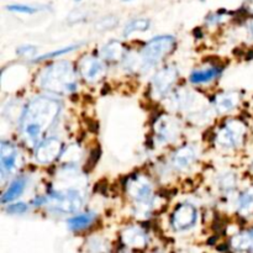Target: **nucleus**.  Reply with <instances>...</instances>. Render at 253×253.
Here are the masks:
<instances>
[{
    "mask_svg": "<svg viewBox=\"0 0 253 253\" xmlns=\"http://www.w3.org/2000/svg\"><path fill=\"white\" fill-rule=\"evenodd\" d=\"M82 156H83L82 148L73 143V145L68 146L66 150H63L61 155V162L63 163V166H76L77 163L81 162Z\"/></svg>",
    "mask_w": 253,
    "mask_h": 253,
    "instance_id": "4be33fe9",
    "label": "nucleus"
},
{
    "mask_svg": "<svg viewBox=\"0 0 253 253\" xmlns=\"http://www.w3.org/2000/svg\"><path fill=\"white\" fill-rule=\"evenodd\" d=\"M198 220V210L195 209L194 205L180 204L177 209L173 211L172 217H170V224L175 231H188L192 227L195 226Z\"/></svg>",
    "mask_w": 253,
    "mask_h": 253,
    "instance_id": "9b49d317",
    "label": "nucleus"
},
{
    "mask_svg": "<svg viewBox=\"0 0 253 253\" xmlns=\"http://www.w3.org/2000/svg\"><path fill=\"white\" fill-rule=\"evenodd\" d=\"M241 101V95L237 91H222L215 95L214 108L217 114H226L237 108Z\"/></svg>",
    "mask_w": 253,
    "mask_h": 253,
    "instance_id": "dca6fc26",
    "label": "nucleus"
},
{
    "mask_svg": "<svg viewBox=\"0 0 253 253\" xmlns=\"http://www.w3.org/2000/svg\"><path fill=\"white\" fill-rule=\"evenodd\" d=\"M62 104L53 96L39 95L27 103L20 116V132L25 142L36 146L43 140L61 113Z\"/></svg>",
    "mask_w": 253,
    "mask_h": 253,
    "instance_id": "f257e3e1",
    "label": "nucleus"
},
{
    "mask_svg": "<svg viewBox=\"0 0 253 253\" xmlns=\"http://www.w3.org/2000/svg\"><path fill=\"white\" fill-rule=\"evenodd\" d=\"M76 1H81V0H76Z\"/></svg>",
    "mask_w": 253,
    "mask_h": 253,
    "instance_id": "72a5a7b5",
    "label": "nucleus"
},
{
    "mask_svg": "<svg viewBox=\"0 0 253 253\" xmlns=\"http://www.w3.org/2000/svg\"><path fill=\"white\" fill-rule=\"evenodd\" d=\"M29 210V207H27L25 203H14L10 205H7L6 211L11 215H19V214H25V212Z\"/></svg>",
    "mask_w": 253,
    "mask_h": 253,
    "instance_id": "c85d7f7f",
    "label": "nucleus"
},
{
    "mask_svg": "<svg viewBox=\"0 0 253 253\" xmlns=\"http://www.w3.org/2000/svg\"><path fill=\"white\" fill-rule=\"evenodd\" d=\"M123 1H131V0H123Z\"/></svg>",
    "mask_w": 253,
    "mask_h": 253,
    "instance_id": "473e14b6",
    "label": "nucleus"
},
{
    "mask_svg": "<svg viewBox=\"0 0 253 253\" xmlns=\"http://www.w3.org/2000/svg\"><path fill=\"white\" fill-rule=\"evenodd\" d=\"M155 136L160 143L174 142L180 135V123L170 115H161L153 125Z\"/></svg>",
    "mask_w": 253,
    "mask_h": 253,
    "instance_id": "1a4fd4ad",
    "label": "nucleus"
},
{
    "mask_svg": "<svg viewBox=\"0 0 253 253\" xmlns=\"http://www.w3.org/2000/svg\"><path fill=\"white\" fill-rule=\"evenodd\" d=\"M21 153L16 146L10 141H1L0 143V173L1 179L5 180L7 177L14 174L21 166Z\"/></svg>",
    "mask_w": 253,
    "mask_h": 253,
    "instance_id": "6e6552de",
    "label": "nucleus"
},
{
    "mask_svg": "<svg viewBox=\"0 0 253 253\" xmlns=\"http://www.w3.org/2000/svg\"><path fill=\"white\" fill-rule=\"evenodd\" d=\"M79 74L88 83H96L105 77L106 66L98 57L85 56L79 62Z\"/></svg>",
    "mask_w": 253,
    "mask_h": 253,
    "instance_id": "ddd939ff",
    "label": "nucleus"
},
{
    "mask_svg": "<svg viewBox=\"0 0 253 253\" xmlns=\"http://www.w3.org/2000/svg\"><path fill=\"white\" fill-rule=\"evenodd\" d=\"M237 210L242 216H250L253 214V193L246 192L240 195L237 203Z\"/></svg>",
    "mask_w": 253,
    "mask_h": 253,
    "instance_id": "5701e85b",
    "label": "nucleus"
},
{
    "mask_svg": "<svg viewBox=\"0 0 253 253\" xmlns=\"http://www.w3.org/2000/svg\"><path fill=\"white\" fill-rule=\"evenodd\" d=\"M221 73V69L219 67H207V68H200L193 72L189 77L190 83L193 84H209L214 82Z\"/></svg>",
    "mask_w": 253,
    "mask_h": 253,
    "instance_id": "a211bd4d",
    "label": "nucleus"
},
{
    "mask_svg": "<svg viewBox=\"0 0 253 253\" xmlns=\"http://www.w3.org/2000/svg\"><path fill=\"white\" fill-rule=\"evenodd\" d=\"M84 203V190H56L52 189L46 197L48 210L56 214H73Z\"/></svg>",
    "mask_w": 253,
    "mask_h": 253,
    "instance_id": "39448f33",
    "label": "nucleus"
},
{
    "mask_svg": "<svg viewBox=\"0 0 253 253\" xmlns=\"http://www.w3.org/2000/svg\"><path fill=\"white\" fill-rule=\"evenodd\" d=\"M37 48L35 46H21L17 49V53L22 57H32L36 54Z\"/></svg>",
    "mask_w": 253,
    "mask_h": 253,
    "instance_id": "c756f323",
    "label": "nucleus"
},
{
    "mask_svg": "<svg viewBox=\"0 0 253 253\" xmlns=\"http://www.w3.org/2000/svg\"><path fill=\"white\" fill-rule=\"evenodd\" d=\"M79 47H81V44H72V46L63 47V48H61V49H56V51H53V52H48V53L43 54V56H41V57H36V58H35V61H36V62L47 61V59L54 58V57L62 56V54L71 53V52H73V51H76V49H78Z\"/></svg>",
    "mask_w": 253,
    "mask_h": 253,
    "instance_id": "a878e982",
    "label": "nucleus"
},
{
    "mask_svg": "<svg viewBox=\"0 0 253 253\" xmlns=\"http://www.w3.org/2000/svg\"><path fill=\"white\" fill-rule=\"evenodd\" d=\"M224 19H225V15L220 14V12H216V14L209 15V16L207 17V22H209V24L211 25H216L224 21Z\"/></svg>",
    "mask_w": 253,
    "mask_h": 253,
    "instance_id": "7c9ffc66",
    "label": "nucleus"
},
{
    "mask_svg": "<svg viewBox=\"0 0 253 253\" xmlns=\"http://www.w3.org/2000/svg\"><path fill=\"white\" fill-rule=\"evenodd\" d=\"M178 76H179V73L174 66H167L165 68H161L153 76L152 83H151V94H152L153 98H165L177 82Z\"/></svg>",
    "mask_w": 253,
    "mask_h": 253,
    "instance_id": "0eeeda50",
    "label": "nucleus"
},
{
    "mask_svg": "<svg viewBox=\"0 0 253 253\" xmlns=\"http://www.w3.org/2000/svg\"><path fill=\"white\" fill-rule=\"evenodd\" d=\"M62 152H63V145L61 140L57 137H47L37 143L35 158L41 165H49L61 157Z\"/></svg>",
    "mask_w": 253,
    "mask_h": 253,
    "instance_id": "f8f14e48",
    "label": "nucleus"
},
{
    "mask_svg": "<svg viewBox=\"0 0 253 253\" xmlns=\"http://www.w3.org/2000/svg\"><path fill=\"white\" fill-rule=\"evenodd\" d=\"M247 136V126L241 120H227L215 133V143L226 150L240 148Z\"/></svg>",
    "mask_w": 253,
    "mask_h": 253,
    "instance_id": "423d86ee",
    "label": "nucleus"
},
{
    "mask_svg": "<svg viewBox=\"0 0 253 253\" xmlns=\"http://www.w3.org/2000/svg\"><path fill=\"white\" fill-rule=\"evenodd\" d=\"M36 82L40 88L54 95H69L78 89V74L68 61L47 66L40 72Z\"/></svg>",
    "mask_w": 253,
    "mask_h": 253,
    "instance_id": "f03ea898",
    "label": "nucleus"
},
{
    "mask_svg": "<svg viewBox=\"0 0 253 253\" xmlns=\"http://www.w3.org/2000/svg\"><path fill=\"white\" fill-rule=\"evenodd\" d=\"M27 185V178L21 175V177H17L16 179H14L11 182V184L6 188V190L4 192V194L1 195V203L2 204H9V203L16 200L20 195H22V193L25 192Z\"/></svg>",
    "mask_w": 253,
    "mask_h": 253,
    "instance_id": "f3484780",
    "label": "nucleus"
},
{
    "mask_svg": "<svg viewBox=\"0 0 253 253\" xmlns=\"http://www.w3.org/2000/svg\"><path fill=\"white\" fill-rule=\"evenodd\" d=\"M175 47V39L170 35H162L151 39L142 47L140 56V67L142 69H150L160 63L166 56L170 53Z\"/></svg>",
    "mask_w": 253,
    "mask_h": 253,
    "instance_id": "20e7f679",
    "label": "nucleus"
},
{
    "mask_svg": "<svg viewBox=\"0 0 253 253\" xmlns=\"http://www.w3.org/2000/svg\"><path fill=\"white\" fill-rule=\"evenodd\" d=\"M126 193L135 203L136 214L148 215L153 208V184L150 178L143 174H133L125 184Z\"/></svg>",
    "mask_w": 253,
    "mask_h": 253,
    "instance_id": "7ed1b4c3",
    "label": "nucleus"
},
{
    "mask_svg": "<svg viewBox=\"0 0 253 253\" xmlns=\"http://www.w3.org/2000/svg\"><path fill=\"white\" fill-rule=\"evenodd\" d=\"M169 104L170 108H173L174 110L197 113V111H202L203 105H204V98L200 96V94L188 90V89H179L170 96Z\"/></svg>",
    "mask_w": 253,
    "mask_h": 253,
    "instance_id": "9d476101",
    "label": "nucleus"
},
{
    "mask_svg": "<svg viewBox=\"0 0 253 253\" xmlns=\"http://www.w3.org/2000/svg\"><path fill=\"white\" fill-rule=\"evenodd\" d=\"M101 58L105 59L109 62H116L120 61L125 57V47L123 46V43L116 40L113 41H109L108 43L104 44L103 48L100 49Z\"/></svg>",
    "mask_w": 253,
    "mask_h": 253,
    "instance_id": "6ab92c4d",
    "label": "nucleus"
},
{
    "mask_svg": "<svg viewBox=\"0 0 253 253\" xmlns=\"http://www.w3.org/2000/svg\"><path fill=\"white\" fill-rule=\"evenodd\" d=\"M95 217L96 215L94 212H83V214L76 215V216L68 219L67 226H68V229L71 231H82V230H85L86 227L90 226L94 222V220H95Z\"/></svg>",
    "mask_w": 253,
    "mask_h": 253,
    "instance_id": "412c9836",
    "label": "nucleus"
},
{
    "mask_svg": "<svg viewBox=\"0 0 253 253\" xmlns=\"http://www.w3.org/2000/svg\"><path fill=\"white\" fill-rule=\"evenodd\" d=\"M230 245L236 251H253V229L235 235Z\"/></svg>",
    "mask_w": 253,
    "mask_h": 253,
    "instance_id": "aec40b11",
    "label": "nucleus"
},
{
    "mask_svg": "<svg viewBox=\"0 0 253 253\" xmlns=\"http://www.w3.org/2000/svg\"><path fill=\"white\" fill-rule=\"evenodd\" d=\"M121 241L126 247L142 250L147 246L148 239L146 232L138 226H128L121 232Z\"/></svg>",
    "mask_w": 253,
    "mask_h": 253,
    "instance_id": "2eb2a0df",
    "label": "nucleus"
},
{
    "mask_svg": "<svg viewBox=\"0 0 253 253\" xmlns=\"http://www.w3.org/2000/svg\"><path fill=\"white\" fill-rule=\"evenodd\" d=\"M202 1H205V0H202Z\"/></svg>",
    "mask_w": 253,
    "mask_h": 253,
    "instance_id": "f704fd0d",
    "label": "nucleus"
},
{
    "mask_svg": "<svg viewBox=\"0 0 253 253\" xmlns=\"http://www.w3.org/2000/svg\"><path fill=\"white\" fill-rule=\"evenodd\" d=\"M197 160V148L192 145H184L178 148L175 152H173L172 157H170V166L177 172H185L194 165Z\"/></svg>",
    "mask_w": 253,
    "mask_h": 253,
    "instance_id": "4468645a",
    "label": "nucleus"
},
{
    "mask_svg": "<svg viewBox=\"0 0 253 253\" xmlns=\"http://www.w3.org/2000/svg\"><path fill=\"white\" fill-rule=\"evenodd\" d=\"M151 26V21L145 17H140V19H135L132 21L128 22L126 25L125 30H124V35L128 36V35L133 34V32H143L147 31Z\"/></svg>",
    "mask_w": 253,
    "mask_h": 253,
    "instance_id": "b1692460",
    "label": "nucleus"
},
{
    "mask_svg": "<svg viewBox=\"0 0 253 253\" xmlns=\"http://www.w3.org/2000/svg\"><path fill=\"white\" fill-rule=\"evenodd\" d=\"M6 9L9 11L15 12V14H24V15H32L36 14L40 10V7L34 6V5H27V4H11L7 5Z\"/></svg>",
    "mask_w": 253,
    "mask_h": 253,
    "instance_id": "bb28decb",
    "label": "nucleus"
},
{
    "mask_svg": "<svg viewBox=\"0 0 253 253\" xmlns=\"http://www.w3.org/2000/svg\"><path fill=\"white\" fill-rule=\"evenodd\" d=\"M250 31H251V34L253 36V19L251 20V22H250Z\"/></svg>",
    "mask_w": 253,
    "mask_h": 253,
    "instance_id": "2f4dec72",
    "label": "nucleus"
},
{
    "mask_svg": "<svg viewBox=\"0 0 253 253\" xmlns=\"http://www.w3.org/2000/svg\"><path fill=\"white\" fill-rule=\"evenodd\" d=\"M118 22H119V20L116 19V17L106 16V17H104V19H101L100 21L96 24V29L101 30V31H104V30L113 29V27H115L116 25H118Z\"/></svg>",
    "mask_w": 253,
    "mask_h": 253,
    "instance_id": "cd10ccee",
    "label": "nucleus"
},
{
    "mask_svg": "<svg viewBox=\"0 0 253 253\" xmlns=\"http://www.w3.org/2000/svg\"><path fill=\"white\" fill-rule=\"evenodd\" d=\"M237 178L234 173H224L219 178V187L225 192H231L236 188Z\"/></svg>",
    "mask_w": 253,
    "mask_h": 253,
    "instance_id": "393cba45",
    "label": "nucleus"
}]
</instances>
